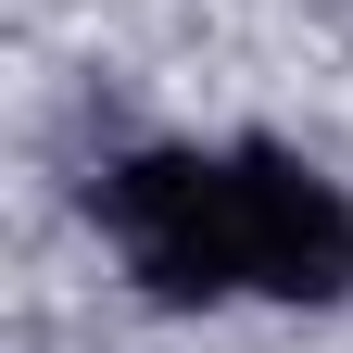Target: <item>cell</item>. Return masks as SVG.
<instances>
[{
    "label": "cell",
    "mask_w": 353,
    "mask_h": 353,
    "mask_svg": "<svg viewBox=\"0 0 353 353\" xmlns=\"http://www.w3.org/2000/svg\"><path fill=\"white\" fill-rule=\"evenodd\" d=\"M252 190V303H353V202L328 164H303L278 139H240Z\"/></svg>",
    "instance_id": "7a4b0ae2"
},
{
    "label": "cell",
    "mask_w": 353,
    "mask_h": 353,
    "mask_svg": "<svg viewBox=\"0 0 353 353\" xmlns=\"http://www.w3.org/2000/svg\"><path fill=\"white\" fill-rule=\"evenodd\" d=\"M88 214H101L114 265L139 278L152 303H240L252 290V190H240V139L228 152H190V139H152L126 152L101 190H88Z\"/></svg>",
    "instance_id": "6da1fadb"
}]
</instances>
